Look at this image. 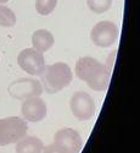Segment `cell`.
Listing matches in <instances>:
<instances>
[{
	"label": "cell",
	"mask_w": 140,
	"mask_h": 153,
	"mask_svg": "<svg viewBox=\"0 0 140 153\" xmlns=\"http://www.w3.org/2000/svg\"><path fill=\"white\" fill-rule=\"evenodd\" d=\"M75 76L85 81L86 85L94 91L103 92L107 90L110 82L111 69L92 56H83L78 59L74 68Z\"/></svg>",
	"instance_id": "cell-1"
},
{
	"label": "cell",
	"mask_w": 140,
	"mask_h": 153,
	"mask_svg": "<svg viewBox=\"0 0 140 153\" xmlns=\"http://www.w3.org/2000/svg\"><path fill=\"white\" fill-rule=\"evenodd\" d=\"M39 76L43 90L50 94H55L71 83L73 72L67 64L55 62L53 65H45L43 72Z\"/></svg>",
	"instance_id": "cell-2"
},
{
	"label": "cell",
	"mask_w": 140,
	"mask_h": 153,
	"mask_svg": "<svg viewBox=\"0 0 140 153\" xmlns=\"http://www.w3.org/2000/svg\"><path fill=\"white\" fill-rule=\"evenodd\" d=\"M28 126L24 119L10 117L0 119V146L18 142L27 134Z\"/></svg>",
	"instance_id": "cell-3"
},
{
	"label": "cell",
	"mask_w": 140,
	"mask_h": 153,
	"mask_svg": "<svg viewBox=\"0 0 140 153\" xmlns=\"http://www.w3.org/2000/svg\"><path fill=\"white\" fill-rule=\"evenodd\" d=\"M118 38V27L111 21H100L90 32L92 42L100 48H108L116 43Z\"/></svg>",
	"instance_id": "cell-4"
},
{
	"label": "cell",
	"mask_w": 140,
	"mask_h": 153,
	"mask_svg": "<svg viewBox=\"0 0 140 153\" xmlns=\"http://www.w3.org/2000/svg\"><path fill=\"white\" fill-rule=\"evenodd\" d=\"M70 108L74 118H77L81 121H86L94 117L96 105L90 94L81 91L75 92L72 96L70 102Z\"/></svg>",
	"instance_id": "cell-5"
},
{
	"label": "cell",
	"mask_w": 140,
	"mask_h": 153,
	"mask_svg": "<svg viewBox=\"0 0 140 153\" xmlns=\"http://www.w3.org/2000/svg\"><path fill=\"white\" fill-rule=\"evenodd\" d=\"M17 62L23 71L33 76H39L45 68L43 53L38 52L34 48L23 49L17 56Z\"/></svg>",
	"instance_id": "cell-6"
},
{
	"label": "cell",
	"mask_w": 140,
	"mask_h": 153,
	"mask_svg": "<svg viewBox=\"0 0 140 153\" xmlns=\"http://www.w3.org/2000/svg\"><path fill=\"white\" fill-rule=\"evenodd\" d=\"M43 92L42 83L34 79H20L9 86V93L16 99L39 97Z\"/></svg>",
	"instance_id": "cell-7"
},
{
	"label": "cell",
	"mask_w": 140,
	"mask_h": 153,
	"mask_svg": "<svg viewBox=\"0 0 140 153\" xmlns=\"http://www.w3.org/2000/svg\"><path fill=\"white\" fill-rule=\"evenodd\" d=\"M54 143L65 153H79L83 146L81 135L71 127L59 130L54 136Z\"/></svg>",
	"instance_id": "cell-8"
},
{
	"label": "cell",
	"mask_w": 140,
	"mask_h": 153,
	"mask_svg": "<svg viewBox=\"0 0 140 153\" xmlns=\"http://www.w3.org/2000/svg\"><path fill=\"white\" fill-rule=\"evenodd\" d=\"M21 111L23 118L31 121V123H38L42 121L46 117V104L45 102L39 97H31L24 99L21 107Z\"/></svg>",
	"instance_id": "cell-9"
},
{
	"label": "cell",
	"mask_w": 140,
	"mask_h": 153,
	"mask_svg": "<svg viewBox=\"0 0 140 153\" xmlns=\"http://www.w3.org/2000/svg\"><path fill=\"white\" fill-rule=\"evenodd\" d=\"M55 43V38L51 32L48 30H37L32 36V44L35 50L40 53H45L51 49Z\"/></svg>",
	"instance_id": "cell-10"
},
{
	"label": "cell",
	"mask_w": 140,
	"mask_h": 153,
	"mask_svg": "<svg viewBox=\"0 0 140 153\" xmlns=\"http://www.w3.org/2000/svg\"><path fill=\"white\" fill-rule=\"evenodd\" d=\"M44 145L35 136H24L16 145V153H42Z\"/></svg>",
	"instance_id": "cell-11"
},
{
	"label": "cell",
	"mask_w": 140,
	"mask_h": 153,
	"mask_svg": "<svg viewBox=\"0 0 140 153\" xmlns=\"http://www.w3.org/2000/svg\"><path fill=\"white\" fill-rule=\"evenodd\" d=\"M16 25V15L10 7L0 5V26L12 27Z\"/></svg>",
	"instance_id": "cell-12"
},
{
	"label": "cell",
	"mask_w": 140,
	"mask_h": 153,
	"mask_svg": "<svg viewBox=\"0 0 140 153\" xmlns=\"http://www.w3.org/2000/svg\"><path fill=\"white\" fill-rule=\"evenodd\" d=\"M57 0H35V10L39 15L46 16L55 10Z\"/></svg>",
	"instance_id": "cell-13"
},
{
	"label": "cell",
	"mask_w": 140,
	"mask_h": 153,
	"mask_svg": "<svg viewBox=\"0 0 140 153\" xmlns=\"http://www.w3.org/2000/svg\"><path fill=\"white\" fill-rule=\"evenodd\" d=\"M86 4L88 7L95 14H104L110 10L112 0H86Z\"/></svg>",
	"instance_id": "cell-14"
},
{
	"label": "cell",
	"mask_w": 140,
	"mask_h": 153,
	"mask_svg": "<svg viewBox=\"0 0 140 153\" xmlns=\"http://www.w3.org/2000/svg\"><path fill=\"white\" fill-rule=\"evenodd\" d=\"M42 153H65V152H63L59 146H56L55 143H53V145H49V146L44 147V149H43Z\"/></svg>",
	"instance_id": "cell-15"
},
{
	"label": "cell",
	"mask_w": 140,
	"mask_h": 153,
	"mask_svg": "<svg viewBox=\"0 0 140 153\" xmlns=\"http://www.w3.org/2000/svg\"><path fill=\"white\" fill-rule=\"evenodd\" d=\"M9 0H0V4H4V3H7Z\"/></svg>",
	"instance_id": "cell-16"
}]
</instances>
